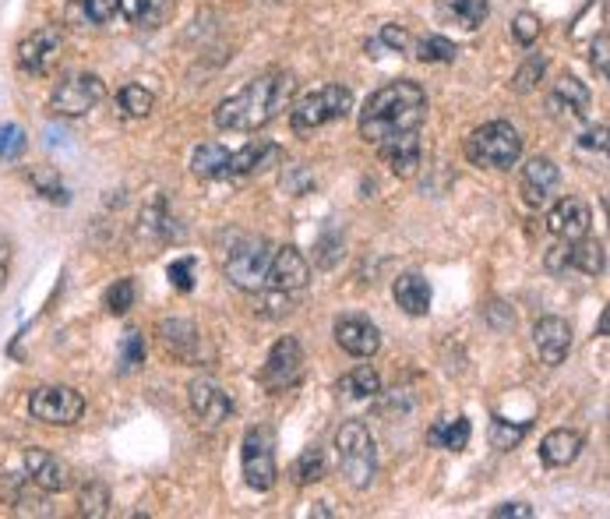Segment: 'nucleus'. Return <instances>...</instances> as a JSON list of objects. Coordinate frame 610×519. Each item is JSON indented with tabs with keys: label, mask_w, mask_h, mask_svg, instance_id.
Segmentation results:
<instances>
[{
	"label": "nucleus",
	"mask_w": 610,
	"mask_h": 519,
	"mask_svg": "<svg viewBox=\"0 0 610 519\" xmlns=\"http://www.w3.org/2000/svg\"><path fill=\"white\" fill-rule=\"evenodd\" d=\"M240 470H244V481L251 491L276 488L279 467H276V435H272V428H265V424L247 428L244 445H240Z\"/></svg>",
	"instance_id": "obj_6"
},
{
	"label": "nucleus",
	"mask_w": 610,
	"mask_h": 519,
	"mask_svg": "<svg viewBox=\"0 0 610 519\" xmlns=\"http://www.w3.org/2000/svg\"><path fill=\"white\" fill-rule=\"evenodd\" d=\"M0 495L18 516H50V498L29 474H0Z\"/></svg>",
	"instance_id": "obj_13"
},
{
	"label": "nucleus",
	"mask_w": 610,
	"mask_h": 519,
	"mask_svg": "<svg viewBox=\"0 0 610 519\" xmlns=\"http://www.w3.org/2000/svg\"><path fill=\"white\" fill-rule=\"evenodd\" d=\"M378 43H385L388 50L402 53L406 46H410V32L402 29V25H385V29L378 32Z\"/></svg>",
	"instance_id": "obj_48"
},
{
	"label": "nucleus",
	"mask_w": 610,
	"mask_h": 519,
	"mask_svg": "<svg viewBox=\"0 0 610 519\" xmlns=\"http://www.w3.org/2000/svg\"><path fill=\"white\" fill-rule=\"evenodd\" d=\"M378 152L395 177H413V173L420 170V163H424L420 131H406V135H399V138H388V142L378 145Z\"/></svg>",
	"instance_id": "obj_21"
},
{
	"label": "nucleus",
	"mask_w": 610,
	"mask_h": 519,
	"mask_svg": "<svg viewBox=\"0 0 610 519\" xmlns=\"http://www.w3.org/2000/svg\"><path fill=\"white\" fill-rule=\"evenodd\" d=\"M134 297H138V290H134V279L124 276V279H117L110 290H106L103 304H106V311H110V315H127V311L134 308Z\"/></svg>",
	"instance_id": "obj_40"
},
{
	"label": "nucleus",
	"mask_w": 610,
	"mask_h": 519,
	"mask_svg": "<svg viewBox=\"0 0 610 519\" xmlns=\"http://www.w3.org/2000/svg\"><path fill=\"white\" fill-rule=\"evenodd\" d=\"M350 110H353V92L346 85H321V89L307 92L290 110V128L297 135H311V131L325 128V124L343 121Z\"/></svg>",
	"instance_id": "obj_4"
},
{
	"label": "nucleus",
	"mask_w": 610,
	"mask_h": 519,
	"mask_svg": "<svg viewBox=\"0 0 610 519\" xmlns=\"http://www.w3.org/2000/svg\"><path fill=\"white\" fill-rule=\"evenodd\" d=\"M533 346L544 364H561L572 350V325L558 315H547L533 325Z\"/></svg>",
	"instance_id": "obj_20"
},
{
	"label": "nucleus",
	"mask_w": 610,
	"mask_h": 519,
	"mask_svg": "<svg viewBox=\"0 0 610 519\" xmlns=\"http://www.w3.org/2000/svg\"><path fill=\"white\" fill-rule=\"evenodd\" d=\"M589 226H593V209L589 202L582 198L568 195L547 212V230H551L558 241H579V237L589 234Z\"/></svg>",
	"instance_id": "obj_15"
},
{
	"label": "nucleus",
	"mask_w": 610,
	"mask_h": 519,
	"mask_svg": "<svg viewBox=\"0 0 610 519\" xmlns=\"http://www.w3.org/2000/svg\"><path fill=\"white\" fill-rule=\"evenodd\" d=\"M339 258H343V237H339V234H321V241L314 244V262H318L321 269H332Z\"/></svg>",
	"instance_id": "obj_45"
},
{
	"label": "nucleus",
	"mask_w": 610,
	"mask_h": 519,
	"mask_svg": "<svg viewBox=\"0 0 610 519\" xmlns=\"http://www.w3.org/2000/svg\"><path fill=\"white\" fill-rule=\"evenodd\" d=\"M117 11L138 29H156V25H163L170 4L166 0H117Z\"/></svg>",
	"instance_id": "obj_30"
},
{
	"label": "nucleus",
	"mask_w": 610,
	"mask_h": 519,
	"mask_svg": "<svg viewBox=\"0 0 610 519\" xmlns=\"http://www.w3.org/2000/svg\"><path fill=\"white\" fill-rule=\"evenodd\" d=\"M191 170L201 181H223V177H230V149H223L216 142L198 145L191 152Z\"/></svg>",
	"instance_id": "obj_27"
},
{
	"label": "nucleus",
	"mask_w": 610,
	"mask_h": 519,
	"mask_svg": "<svg viewBox=\"0 0 610 519\" xmlns=\"http://www.w3.org/2000/svg\"><path fill=\"white\" fill-rule=\"evenodd\" d=\"M29 414L50 428H71L82 421L85 396L71 385H43L29 396Z\"/></svg>",
	"instance_id": "obj_9"
},
{
	"label": "nucleus",
	"mask_w": 610,
	"mask_h": 519,
	"mask_svg": "<svg viewBox=\"0 0 610 519\" xmlns=\"http://www.w3.org/2000/svg\"><path fill=\"white\" fill-rule=\"evenodd\" d=\"M526 435H529V421L512 424V421H505V417H494V421H491V445L498 452L515 449V445H519Z\"/></svg>",
	"instance_id": "obj_38"
},
{
	"label": "nucleus",
	"mask_w": 610,
	"mask_h": 519,
	"mask_svg": "<svg viewBox=\"0 0 610 519\" xmlns=\"http://www.w3.org/2000/svg\"><path fill=\"white\" fill-rule=\"evenodd\" d=\"M455 43L452 39H445V36H424L417 43V57L424 64H448V61H455Z\"/></svg>",
	"instance_id": "obj_39"
},
{
	"label": "nucleus",
	"mask_w": 610,
	"mask_h": 519,
	"mask_svg": "<svg viewBox=\"0 0 610 519\" xmlns=\"http://www.w3.org/2000/svg\"><path fill=\"white\" fill-rule=\"evenodd\" d=\"M607 46H610V39H607V32H600V36L593 39V68H596V75L600 78H607Z\"/></svg>",
	"instance_id": "obj_51"
},
{
	"label": "nucleus",
	"mask_w": 610,
	"mask_h": 519,
	"mask_svg": "<svg viewBox=\"0 0 610 519\" xmlns=\"http://www.w3.org/2000/svg\"><path fill=\"white\" fill-rule=\"evenodd\" d=\"M152 110H156V96H152L145 85L127 82L124 89L117 92V113L127 117V121H142V117H149Z\"/></svg>",
	"instance_id": "obj_31"
},
{
	"label": "nucleus",
	"mask_w": 610,
	"mask_h": 519,
	"mask_svg": "<svg viewBox=\"0 0 610 519\" xmlns=\"http://www.w3.org/2000/svg\"><path fill=\"white\" fill-rule=\"evenodd\" d=\"M177 226H173V216L166 209V198H152L142 209V223H138V237H145L149 244H166L173 241Z\"/></svg>",
	"instance_id": "obj_26"
},
{
	"label": "nucleus",
	"mask_w": 610,
	"mask_h": 519,
	"mask_svg": "<svg viewBox=\"0 0 610 519\" xmlns=\"http://www.w3.org/2000/svg\"><path fill=\"white\" fill-rule=\"evenodd\" d=\"M544 71H547V57H540V53H533L526 64H522L519 71H515V78H512V89L519 92V96H529V92L540 85V78H544Z\"/></svg>",
	"instance_id": "obj_41"
},
{
	"label": "nucleus",
	"mask_w": 610,
	"mask_h": 519,
	"mask_svg": "<svg viewBox=\"0 0 610 519\" xmlns=\"http://www.w3.org/2000/svg\"><path fill=\"white\" fill-rule=\"evenodd\" d=\"M572 269H579L582 276H600L607 269V251H603V244L589 241V237L572 241Z\"/></svg>",
	"instance_id": "obj_34"
},
{
	"label": "nucleus",
	"mask_w": 610,
	"mask_h": 519,
	"mask_svg": "<svg viewBox=\"0 0 610 519\" xmlns=\"http://www.w3.org/2000/svg\"><path fill=\"white\" fill-rule=\"evenodd\" d=\"M561 184V170L554 159L547 156H533L526 166H522V198H526V205H533V209H540V205H547L554 198V191H558Z\"/></svg>",
	"instance_id": "obj_14"
},
{
	"label": "nucleus",
	"mask_w": 610,
	"mask_h": 519,
	"mask_svg": "<svg viewBox=\"0 0 610 519\" xmlns=\"http://www.w3.org/2000/svg\"><path fill=\"white\" fill-rule=\"evenodd\" d=\"M187 399H191L194 417L212 424V428L223 424L226 417L233 414V396L216 382V378H194V382L187 385Z\"/></svg>",
	"instance_id": "obj_12"
},
{
	"label": "nucleus",
	"mask_w": 610,
	"mask_h": 519,
	"mask_svg": "<svg viewBox=\"0 0 610 519\" xmlns=\"http://www.w3.org/2000/svg\"><path fill=\"white\" fill-rule=\"evenodd\" d=\"M258 311L261 318H268V322H276V318H286L293 311V294L290 290H276L272 286V294H261L258 297Z\"/></svg>",
	"instance_id": "obj_43"
},
{
	"label": "nucleus",
	"mask_w": 610,
	"mask_h": 519,
	"mask_svg": "<svg viewBox=\"0 0 610 519\" xmlns=\"http://www.w3.org/2000/svg\"><path fill=\"white\" fill-rule=\"evenodd\" d=\"M392 294H395V304L410 318H424L431 311V286H427V279L420 272H402L395 279Z\"/></svg>",
	"instance_id": "obj_23"
},
{
	"label": "nucleus",
	"mask_w": 610,
	"mask_h": 519,
	"mask_svg": "<svg viewBox=\"0 0 610 519\" xmlns=\"http://www.w3.org/2000/svg\"><path fill=\"white\" fill-rule=\"evenodd\" d=\"M106 96V85L92 71H75V75H64L50 92V110L57 117H82V113L96 110Z\"/></svg>",
	"instance_id": "obj_8"
},
{
	"label": "nucleus",
	"mask_w": 610,
	"mask_h": 519,
	"mask_svg": "<svg viewBox=\"0 0 610 519\" xmlns=\"http://www.w3.org/2000/svg\"><path fill=\"white\" fill-rule=\"evenodd\" d=\"M335 389H339V396L364 403V399L381 396V375L371 368V364H360V368L346 371V375L339 378V385H335Z\"/></svg>",
	"instance_id": "obj_28"
},
{
	"label": "nucleus",
	"mask_w": 610,
	"mask_h": 519,
	"mask_svg": "<svg viewBox=\"0 0 610 519\" xmlns=\"http://www.w3.org/2000/svg\"><path fill=\"white\" fill-rule=\"evenodd\" d=\"M582 149H596V152H607V128L603 124H596V128H589L586 135H582Z\"/></svg>",
	"instance_id": "obj_52"
},
{
	"label": "nucleus",
	"mask_w": 610,
	"mask_h": 519,
	"mask_svg": "<svg viewBox=\"0 0 610 519\" xmlns=\"http://www.w3.org/2000/svg\"><path fill=\"white\" fill-rule=\"evenodd\" d=\"M427 121V92L410 78L388 82L374 92L360 110V138L378 149L388 138H399L406 131H420Z\"/></svg>",
	"instance_id": "obj_2"
},
{
	"label": "nucleus",
	"mask_w": 610,
	"mask_h": 519,
	"mask_svg": "<svg viewBox=\"0 0 610 519\" xmlns=\"http://www.w3.org/2000/svg\"><path fill=\"white\" fill-rule=\"evenodd\" d=\"M71 11L82 18L85 25H110L120 15L117 0H71Z\"/></svg>",
	"instance_id": "obj_37"
},
{
	"label": "nucleus",
	"mask_w": 610,
	"mask_h": 519,
	"mask_svg": "<svg viewBox=\"0 0 610 519\" xmlns=\"http://www.w3.org/2000/svg\"><path fill=\"white\" fill-rule=\"evenodd\" d=\"M582 435L572 428H558L551 435H544L540 442V459H544L547 467H572L575 459L582 456Z\"/></svg>",
	"instance_id": "obj_24"
},
{
	"label": "nucleus",
	"mask_w": 610,
	"mask_h": 519,
	"mask_svg": "<svg viewBox=\"0 0 610 519\" xmlns=\"http://www.w3.org/2000/svg\"><path fill=\"white\" fill-rule=\"evenodd\" d=\"M589 103H593V96H589L586 82H579V78L565 75L554 82V89L547 92V110L558 117V121H582L589 113Z\"/></svg>",
	"instance_id": "obj_19"
},
{
	"label": "nucleus",
	"mask_w": 610,
	"mask_h": 519,
	"mask_svg": "<svg viewBox=\"0 0 610 519\" xmlns=\"http://www.w3.org/2000/svg\"><path fill=\"white\" fill-rule=\"evenodd\" d=\"M25 149H29V138H25L22 124H4L0 128V163H15Z\"/></svg>",
	"instance_id": "obj_42"
},
{
	"label": "nucleus",
	"mask_w": 610,
	"mask_h": 519,
	"mask_svg": "<svg viewBox=\"0 0 610 519\" xmlns=\"http://www.w3.org/2000/svg\"><path fill=\"white\" fill-rule=\"evenodd\" d=\"M22 467H25V474L46 491V495H53V491H67L71 484H75L71 481V467H67L60 456H53L50 449H25Z\"/></svg>",
	"instance_id": "obj_17"
},
{
	"label": "nucleus",
	"mask_w": 610,
	"mask_h": 519,
	"mask_svg": "<svg viewBox=\"0 0 610 519\" xmlns=\"http://www.w3.org/2000/svg\"><path fill=\"white\" fill-rule=\"evenodd\" d=\"M307 283H311V265H307V258L300 255L297 248L286 244V248L272 251L265 286H276V290H290V294H297V290H304Z\"/></svg>",
	"instance_id": "obj_18"
},
{
	"label": "nucleus",
	"mask_w": 610,
	"mask_h": 519,
	"mask_svg": "<svg viewBox=\"0 0 610 519\" xmlns=\"http://www.w3.org/2000/svg\"><path fill=\"white\" fill-rule=\"evenodd\" d=\"M512 36L519 39L522 46H533L536 39H540V18L529 15V11H522V15L512 22Z\"/></svg>",
	"instance_id": "obj_47"
},
{
	"label": "nucleus",
	"mask_w": 610,
	"mask_h": 519,
	"mask_svg": "<svg viewBox=\"0 0 610 519\" xmlns=\"http://www.w3.org/2000/svg\"><path fill=\"white\" fill-rule=\"evenodd\" d=\"M8 272H11V241L0 234V294H4V286H8Z\"/></svg>",
	"instance_id": "obj_53"
},
{
	"label": "nucleus",
	"mask_w": 610,
	"mask_h": 519,
	"mask_svg": "<svg viewBox=\"0 0 610 519\" xmlns=\"http://www.w3.org/2000/svg\"><path fill=\"white\" fill-rule=\"evenodd\" d=\"M293 89H297L293 75H286V71H265V75L251 78L244 89L226 96L216 106V113H212V121H216L219 131H258L276 121L283 110H290Z\"/></svg>",
	"instance_id": "obj_1"
},
{
	"label": "nucleus",
	"mask_w": 610,
	"mask_h": 519,
	"mask_svg": "<svg viewBox=\"0 0 610 519\" xmlns=\"http://www.w3.org/2000/svg\"><path fill=\"white\" fill-rule=\"evenodd\" d=\"M441 15L452 18L455 25H462V29H480V25L487 22V15H491V8H487V0H441Z\"/></svg>",
	"instance_id": "obj_32"
},
{
	"label": "nucleus",
	"mask_w": 610,
	"mask_h": 519,
	"mask_svg": "<svg viewBox=\"0 0 610 519\" xmlns=\"http://www.w3.org/2000/svg\"><path fill=\"white\" fill-rule=\"evenodd\" d=\"M325 452H321V445H307L304 452L297 456V463H293V481L297 484H318L325 481Z\"/></svg>",
	"instance_id": "obj_35"
},
{
	"label": "nucleus",
	"mask_w": 610,
	"mask_h": 519,
	"mask_svg": "<svg viewBox=\"0 0 610 519\" xmlns=\"http://www.w3.org/2000/svg\"><path fill=\"white\" fill-rule=\"evenodd\" d=\"M268 262H272V244L265 237H251L240 241L237 248L226 255V279L244 294H258L268 279Z\"/></svg>",
	"instance_id": "obj_7"
},
{
	"label": "nucleus",
	"mask_w": 610,
	"mask_h": 519,
	"mask_svg": "<svg viewBox=\"0 0 610 519\" xmlns=\"http://www.w3.org/2000/svg\"><path fill=\"white\" fill-rule=\"evenodd\" d=\"M138 364H145V336L138 329H127L120 339V368L131 371Z\"/></svg>",
	"instance_id": "obj_44"
},
{
	"label": "nucleus",
	"mask_w": 610,
	"mask_h": 519,
	"mask_svg": "<svg viewBox=\"0 0 610 519\" xmlns=\"http://www.w3.org/2000/svg\"><path fill=\"white\" fill-rule=\"evenodd\" d=\"M335 452H339V467L350 488L364 491L378 477V442L364 421H343L335 431Z\"/></svg>",
	"instance_id": "obj_3"
},
{
	"label": "nucleus",
	"mask_w": 610,
	"mask_h": 519,
	"mask_svg": "<svg viewBox=\"0 0 610 519\" xmlns=\"http://www.w3.org/2000/svg\"><path fill=\"white\" fill-rule=\"evenodd\" d=\"M547 269H551V272L572 269V241H561L558 248L547 251Z\"/></svg>",
	"instance_id": "obj_49"
},
{
	"label": "nucleus",
	"mask_w": 610,
	"mask_h": 519,
	"mask_svg": "<svg viewBox=\"0 0 610 519\" xmlns=\"http://www.w3.org/2000/svg\"><path fill=\"white\" fill-rule=\"evenodd\" d=\"M335 343L353 357H374L381 350V332L371 318L343 315V318H335Z\"/></svg>",
	"instance_id": "obj_16"
},
{
	"label": "nucleus",
	"mask_w": 610,
	"mask_h": 519,
	"mask_svg": "<svg viewBox=\"0 0 610 519\" xmlns=\"http://www.w3.org/2000/svg\"><path fill=\"white\" fill-rule=\"evenodd\" d=\"M29 184H32V191H36L39 198H46V202H53V205L71 202V195H67V184L60 181V170H53V166H32Z\"/></svg>",
	"instance_id": "obj_33"
},
{
	"label": "nucleus",
	"mask_w": 610,
	"mask_h": 519,
	"mask_svg": "<svg viewBox=\"0 0 610 519\" xmlns=\"http://www.w3.org/2000/svg\"><path fill=\"white\" fill-rule=\"evenodd\" d=\"M491 516L494 519H508V516L529 519V516H533V505H526V502H501V505H494V509H491Z\"/></svg>",
	"instance_id": "obj_50"
},
{
	"label": "nucleus",
	"mask_w": 610,
	"mask_h": 519,
	"mask_svg": "<svg viewBox=\"0 0 610 519\" xmlns=\"http://www.w3.org/2000/svg\"><path fill=\"white\" fill-rule=\"evenodd\" d=\"M314 516H332V509H328V502H321L318 509H314Z\"/></svg>",
	"instance_id": "obj_54"
},
{
	"label": "nucleus",
	"mask_w": 610,
	"mask_h": 519,
	"mask_svg": "<svg viewBox=\"0 0 610 519\" xmlns=\"http://www.w3.org/2000/svg\"><path fill=\"white\" fill-rule=\"evenodd\" d=\"M159 336H163L166 350H173L177 357H184V361H194L201 350V332L194 329V322H187V318H163L159 322Z\"/></svg>",
	"instance_id": "obj_25"
},
{
	"label": "nucleus",
	"mask_w": 610,
	"mask_h": 519,
	"mask_svg": "<svg viewBox=\"0 0 610 519\" xmlns=\"http://www.w3.org/2000/svg\"><path fill=\"white\" fill-rule=\"evenodd\" d=\"M469 163L491 166V170H512L522 156V135L508 121H491L466 138Z\"/></svg>",
	"instance_id": "obj_5"
},
{
	"label": "nucleus",
	"mask_w": 610,
	"mask_h": 519,
	"mask_svg": "<svg viewBox=\"0 0 610 519\" xmlns=\"http://www.w3.org/2000/svg\"><path fill=\"white\" fill-rule=\"evenodd\" d=\"M78 512L82 516H106L110 512V488H106L103 481H85L82 488H78Z\"/></svg>",
	"instance_id": "obj_36"
},
{
	"label": "nucleus",
	"mask_w": 610,
	"mask_h": 519,
	"mask_svg": "<svg viewBox=\"0 0 610 519\" xmlns=\"http://www.w3.org/2000/svg\"><path fill=\"white\" fill-rule=\"evenodd\" d=\"M300 378H304V346L297 343V336H283L272 346V354L261 368V385L268 392H286Z\"/></svg>",
	"instance_id": "obj_10"
},
{
	"label": "nucleus",
	"mask_w": 610,
	"mask_h": 519,
	"mask_svg": "<svg viewBox=\"0 0 610 519\" xmlns=\"http://www.w3.org/2000/svg\"><path fill=\"white\" fill-rule=\"evenodd\" d=\"M469 435H473V428H469L466 417H441V421L427 431V442L438 445V449H445V452H462L469 445Z\"/></svg>",
	"instance_id": "obj_29"
},
{
	"label": "nucleus",
	"mask_w": 610,
	"mask_h": 519,
	"mask_svg": "<svg viewBox=\"0 0 610 519\" xmlns=\"http://www.w3.org/2000/svg\"><path fill=\"white\" fill-rule=\"evenodd\" d=\"M60 46H64V32H60V25H43V29H36L32 36H25L22 43H18V71L22 75H46V68L53 64V57L60 53Z\"/></svg>",
	"instance_id": "obj_11"
},
{
	"label": "nucleus",
	"mask_w": 610,
	"mask_h": 519,
	"mask_svg": "<svg viewBox=\"0 0 610 519\" xmlns=\"http://www.w3.org/2000/svg\"><path fill=\"white\" fill-rule=\"evenodd\" d=\"M279 145L276 142H265V138H258V142L244 145V149L230 152V177H247V173H265L268 166L279 163Z\"/></svg>",
	"instance_id": "obj_22"
},
{
	"label": "nucleus",
	"mask_w": 610,
	"mask_h": 519,
	"mask_svg": "<svg viewBox=\"0 0 610 519\" xmlns=\"http://www.w3.org/2000/svg\"><path fill=\"white\" fill-rule=\"evenodd\" d=\"M166 276H170L173 290H180V294H191V290H194V258H177V262L166 269Z\"/></svg>",
	"instance_id": "obj_46"
}]
</instances>
